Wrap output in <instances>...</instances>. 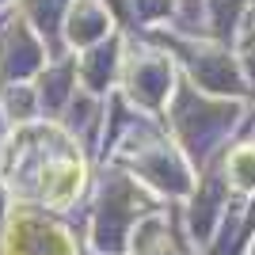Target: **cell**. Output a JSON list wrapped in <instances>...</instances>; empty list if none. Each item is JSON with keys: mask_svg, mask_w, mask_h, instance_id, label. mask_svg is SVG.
Instances as JSON below:
<instances>
[{"mask_svg": "<svg viewBox=\"0 0 255 255\" xmlns=\"http://www.w3.org/2000/svg\"><path fill=\"white\" fill-rule=\"evenodd\" d=\"M122 46H126V31H115L111 38L88 46L76 53V80L92 96H111V88H118V69H122Z\"/></svg>", "mask_w": 255, "mask_h": 255, "instance_id": "277c9868", "label": "cell"}, {"mask_svg": "<svg viewBox=\"0 0 255 255\" xmlns=\"http://www.w3.org/2000/svg\"><path fill=\"white\" fill-rule=\"evenodd\" d=\"M175 61H171V50L156 42V38H137V34H126V46H122V69H118V96L126 99L129 107H137L145 115H164V107L175 96Z\"/></svg>", "mask_w": 255, "mask_h": 255, "instance_id": "6da1fadb", "label": "cell"}, {"mask_svg": "<svg viewBox=\"0 0 255 255\" xmlns=\"http://www.w3.org/2000/svg\"><path fill=\"white\" fill-rule=\"evenodd\" d=\"M118 31V15L107 0H69L61 19V42L69 53H80L88 46L103 42Z\"/></svg>", "mask_w": 255, "mask_h": 255, "instance_id": "3957f363", "label": "cell"}, {"mask_svg": "<svg viewBox=\"0 0 255 255\" xmlns=\"http://www.w3.org/2000/svg\"><path fill=\"white\" fill-rule=\"evenodd\" d=\"M0 252L4 255H80V244L69 229L50 217V210L23 206L19 213L11 210L0 233Z\"/></svg>", "mask_w": 255, "mask_h": 255, "instance_id": "7a4b0ae2", "label": "cell"}, {"mask_svg": "<svg viewBox=\"0 0 255 255\" xmlns=\"http://www.w3.org/2000/svg\"><path fill=\"white\" fill-rule=\"evenodd\" d=\"M15 8L31 19V27L38 34H42L46 50H50V57H61L65 42H61V19H65V8H69V0H15Z\"/></svg>", "mask_w": 255, "mask_h": 255, "instance_id": "5b68a950", "label": "cell"}, {"mask_svg": "<svg viewBox=\"0 0 255 255\" xmlns=\"http://www.w3.org/2000/svg\"><path fill=\"white\" fill-rule=\"evenodd\" d=\"M8 183H0V233H4V221H8Z\"/></svg>", "mask_w": 255, "mask_h": 255, "instance_id": "8992f818", "label": "cell"}, {"mask_svg": "<svg viewBox=\"0 0 255 255\" xmlns=\"http://www.w3.org/2000/svg\"><path fill=\"white\" fill-rule=\"evenodd\" d=\"M8 8H15V0H0V11H8Z\"/></svg>", "mask_w": 255, "mask_h": 255, "instance_id": "52a82bcc", "label": "cell"}]
</instances>
